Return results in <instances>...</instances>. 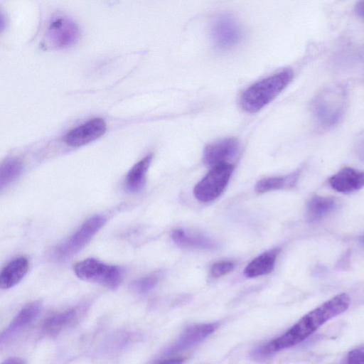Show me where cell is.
<instances>
[{"label": "cell", "instance_id": "cell-4", "mask_svg": "<svg viewBox=\"0 0 364 364\" xmlns=\"http://www.w3.org/2000/svg\"><path fill=\"white\" fill-rule=\"evenodd\" d=\"M74 272L80 279L115 289L123 279V270L115 265L87 258L75 264Z\"/></svg>", "mask_w": 364, "mask_h": 364}, {"label": "cell", "instance_id": "cell-17", "mask_svg": "<svg viewBox=\"0 0 364 364\" xmlns=\"http://www.w3.org/2000/svg\"><path fill=\"white\" fill-rule=\"evenodd\" d=\"M152 158V154H147L129 171L125 179V187L128 191L137 193L143 189Z\"/></svg>", "mask_w": 364, "mask_h": 364}, {"label": "cell", "instance_id": "cell-19", "mask_svg": "<svg viewBox=\"0 0 364 364\" xmlns=\"http://www.w3.org/2000/svg\"><path fill=\"white\" fill-rule=\"evenodd\" d=\"M336 207L331 197L314 196L307 204L306 218L309 222H315L331 213Z\"/></svg>", "mask_w": 364, "mask_h": 364}, {"label": "cell", "instance_id": "cell-16", "mask_svg": "<svg viewBox=\"0 0 364 364\" xmlns=\"http://www.w3.org/2000/svg\"><path fill=\"white\" fill-rule=\"evenodd\" d=\"M279 252V248H274L255 258L245 268V275L247 277L252 278L270 273L274 269L275 261Z\"/></svg>", "mask_w": 364, "mask_h": 364}, {"label": "cell", "instance_id": "cell-2", "mask_svg": "<svg viewBox=\"0 0 364 364\" xmlns=\"http://www.w3.org/2000/svg\"><path fill=\"white\" fill-rule=\"evenodd\" d=\"M290 69L261 80L247 88L241 95L240 105L249 113H255L272 101L291 82Z\"/></svg>", "mask_w": 364, "mask_h": 364}, {"label": "cell", "instance_id": "cell-7", "mask_svg": "<svg viewBox=\"0 0 364 364\" xmlns=\"http://www.w3.org/2000/svg\"><path fill=\"white\" fill-rule=\"evenodd\" d=\"M210 34L215 46L220 50H227L240 41L242 29L235 17L223 14L213 20Z\"/></svg>", "mask_w": 364, "mask_h": 364}, {"label": "cell", "instance_id": "cell-22", "mask_svg": "<svg viewBox=\"0 0 364 364\" xmlns=\"http://www.w3.org/2000/svg\"><path fill=\"white\" fill-rule=\"evenodd\" d=\"M158 282V277L154 274L136 279L132 284V288L139 294H144L151 290Z\"/></svg>", "mask_w": 364, "mask_h": 364}, {"label": "cell", "instance_id": "cell-21", "mask_svg": "<svg viewBox=\"0 0 364 364\" xmlns=\"http://www.w3.org/2000/svg\"><path fill=\"white\" fill-rule=\"evenodd\" d=\"M23 170L22 162L16 158H11L2 163L0 168V188L6 186L16 179Z\"/></svg>", "mask_w": 364, "mask_h": 364}, {"label": "cell", "instance_id": "cell-15", "mask_svg": "<svg viewBox=\"0 0 364 364\" xmlns=\"http://www.w3.org/2000/svg\"><path fill=\"white\" fill-rule=\"evenodd\" d=\"M28 270V261L24 257L14 259L8 263L0 274V287L7 289L16 285L26 274Z\"/></svg>", "mask_w": 364, "mask_h": 364}, {"label": "cell", "instance_id": "cell-12", "mask_svg": "<svg viewBox=\"0 0 364 364\" xmlns=\"http://www.w3.org/2000/svg\"><path fill=\"white\" fill-rule=\"evenodd\" d=\"M82 308L72 307L48 316L43 323V331L48 336H56L75 324L82 314Z\"/></svg>", "mask_w": 364, "mask_h": 364}, {"label": "cell", "instance_id": "cell-25", "mask_svg": "<svg viewBox=\"0 0 364 364\" xmlns=\"http://www.w3.org/2000/svg\"><path fill=\"white\" fill-rule=\"evenodd\" d=\"M183 358H169L158 360L151 364H183Z\"/></svg>", "mask_w": 364, "mask_h": 364}, {"label": "cell", "instance_id": "cell-20", "mask_svg": "<svg viewBox=\"0 0 364 364\" xmlns=\"http://www.w3.org/2000/svg\"><path fill=\"white\" fill-rule=\"evenodd\" d=\"M299 175V172L296 171L287 176L261 179L257 183L255 191L259 193H262L270 191L292 187L296 184Z\"/></svg>", "mask_w": 364, "mask_h": 364}, {"label": "cell", "instance_id": "cell-18", "mask_svg": "<svg viewBox=\"0 0 364 364\" xmlns=\"http://www.w3.org/2000/svg\"><path fill=\"white\" fill-rule=\"evenodd\" d=\"M171 238L179 247L210 250L215 247V243L208 237L183 229H174L171 232Z\"/></svg>", "mask_w": 364, "mask_h": 364}, {"label": "cell", "instance_id": "cell-26", "mask_svg": "<svg viewBox=\"0 0 364 364\" xmlns=\"http://www.w3.org/2000/svg\"><path fill=\"white\" fill-rule=\"evenodd\" d=\"M2 364H25L21 359L12 358L7 359Z\"/></svg>", "mask_w": 364, "mask_h": 364}, {"label": "cell", "instance_id": "cell-23", "mask_svg": "<svg viewBox=\"0 0 364 364\" xmlns=\"http://www.w3.org/2000/svg\"><path fill=\"white\" fill-rule=\"evenodd\" d=\"M235 264L230 261H220L214 263L210 268V274L214 277H219L230 272Z\"/></svg>", "mask_w": 364, "mask_h": 364}, {"label": "cell", "instance_id": "cell-27", "mask_svg": "<svg viewBox=\"0 0 364 364\" xmlns=\"http://www.w3.org/2000/svg\"><path fill=\"white\" fill-rule=\"evenodd\" d=\"M361 242L364 244V236L362 237Z\"/></svg>", "mask_w": 364, "mask_h": 364}, {"label": "cell", "instance_id": "cell-24", "mask_svg": "<svg viewBox=\"0 0 364 364\" xmlns=\"http://www.w3.org/2000/svg\"><path fill=\"white\" fill-rule=\"evenodd\" d=\"M344 364H364V346L351 350L348 353Z\"/></svg>", "mask_w": 364, "mask_h": 364}, {"label": "cell", "instance_id": "cell-11", "mask_svg": "<svg viewBox=\"0 0 364 364\" xmlns=\"http://www.w3.org/2000/svg\"><path fill=\"white\" fill-rule=\"evenodd\" d=\"M218 328L216 323L193 325L186 328L178 339L166 350L171 355L189 348L203 341Z\"/></svg>", "mask_w": 364, "mask_h": 364}, {"label": "cell", "instance_id": "cell-14", "mask_svg": "<svg viewBox=\"0 0 364 364\" xmlns=\"http://www.w3.org/2000/svg\"><path fill=\"white\" fill-rule=\"evenodd\" d=\"M40 311L41 304L38 301H33L24 306L1 334V341L28 327L38 316Z\"/></svg>", "mask_w": 364, "mask_h": 364}, {"label": "cell", "instance_id": "cell-8", "mask_svg": "<svg viewBox=\"0 0 364 364\" xmlns=\"http://www.w3.org/2000/svg\"><path fill=\"white\" fill-rule=\"evenodd\" d=\"M76 23L64 16L55 18L46 32V41L52 47L64 48L75 44L79 38Z\"/></svg>", "mask_w": 364, "mask_h": 364}, {"label": "cell", "instance_id": "cell-6", "mask_svg": "<svg viewBox=\"0 0 364 364\" xmlns=\"http://www.w3.org/2000/svg\"><path fill=\"white\" fill-rule=\"evenodd\" d=\"M234 166L225 163L213 166L196 185L193 193L200 201L207 203L216 199L223 192Z\"/></svg>", "mask_w": 364, "mask_h": 364}, {"label": "cell", "instance_id": "cell-9", "mask_svg": "<svg viewBox=\"0 0 364 364\" xmlns=\"http://www.w3.org/2000/svg\"><path fill=\"white\" fill-rule=\"evenodd\" d=\"M106 129L103 119L94 118L71 129L66 134L64 140L70 146H81L100 137Z\"/></svg>", "mask_w": 364, "mask_h": 364}, {"label": "cell", "instance_id": "cell-5", "mask_svg": "<svg viewBox=\"0 0 364 364\" xmlns=\"http://www.w3.org/2000/svg\"><path fill=\"white\" fill-rule=\"evenodd\" d=\"M106 222L105 217L97 215L85 220L81 226L54 252L57 260L67 259L80 251Z\"/></svg>", "mask_w": 364, "mask_h": 364}, {"label": "cell", "instance_id": "cell-10", "mask_svg": "<svg viewBox=\"0 0 364 364\" xmlns=\"http://www.w3.org/2000/svg\"><path fill=\"white\" fill-rule=\"evenodd\" d=\"M239 149L235 138H226L208 144L203 151V161L208 166H215L234 157Z\"/></svg>", "mask_w": 364, "mask_h": 364}, {"label": "cell", "instance_id": "cell-3", "mask_svg": "<svg viewBox=\"0 0 364 364\" xmlns=\"http://www.w3.org/2000/svg\"><path fill=\"white\" fill-rule=\"evenodd\" d=\"M346 90L340 85H331L321 91L313 102L317 120L324 128L337 124L344 114Z\"/></svg>", "mask_w": 364, "mask_h": 364}, {"label": "cell", "instance_id": "cell-13", "mask_svg": "<svg viewBox=\"0 0 364 364\" xmlns=\"http://www.w3.org/2000/svg\"><path fill=\"white\" fill-rule=\"evenodd\" d=\"M329 183L338 192L351 193L364 186V172L346 167L332 176Z\"/></svg>", "mask_w": 364, "mask_h": 364}, {"label": "cell", "instance_id": "cell-1", "mask_svg": "<svg viewBox=\"0 0 364 364\" xmlns=\"http://www.w3.org/2000/svg\"><path fill=\"white\" fill-rule=\"evenodd\" d=\"M350 303V296L346 293L333 296L304 315L284 334L257 348L254 356L257 358L267 357L297 345L326 322L346 311Z\"/></svg>", "mask_w": 364, "mask_h": 364}]
</instances>
